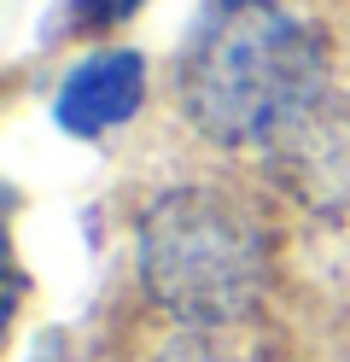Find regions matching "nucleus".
I'll return each mask as SVG.
<instances>
[{"instance_id": "nucleus-1", "label": "nucleus", "mask_w": 350, "mask_h": 362, "mask_svg": "<svg viewBox=\"0 0 350 362\" xmlns=\"http://www.w3.org/2000/svg\"><path fill=\"white\" fill-rule=\"evenodd\" d=\"M175 82L204 141L257 146L327 94V59L280 0H216L187 41Z\"/></svg>"}, {"instance_id": "nucleus-2", "label": "nucleus", "mask_w": 350, "mask_h": 362, "mask_svg": "<svg viewBox=\"0 0 350 362\" xmlns=\"http://www.w3.org/2000/svg\"><path fill=\"white\" fill-rule=\"evenodd\" d=\"M146 298L193 333L233 327L269 286V240L257 216L216 187L158 193L134 228Z\"/></svg>"}, {"instance_id": "nucleus-5", "label": "nucleus", "mask_w": 350, "mask_h": 362, "mask_svg": "<svg viewBox=\"0 0 350 362\" xmlns=\"http://www.w3.org/2000/svg\"><path fill=\"white\" fill-rule=\"evenodd\" d=\"M158 362H228V356H222L216 345H210V339H199L193 327H187V333L175 339V345H170V351L158 356Z\"/></svg>"}, {"instance_id": "nucleus-4", "label": "nucleus", "mask_w": 350, "mask_h": 362, "mask_svg": "<svg viewBox=\"0 0 350 362\" xmlns=\"http://www.w3.org/2000/svg\"><path fill=\"white\" fill-rule=\"evenodd\" d=\"M146 0H64L70 24L76 30H105V24H123V18H134Z\"/></svg>"}, {"instance_id": "nucleus-3", "label": "nucleus", "mask_w": 350, "mask_h": 362, "mask_svg": "<svg viewBox=\"0 0 350 362\" xmlns=\"http://www.w3.org/2000/svg\"><path fill=\"white\" fill-rule=\"evenodd\" d=\"M140 94H146V59L129 53V47H105V53H88L82 64H70V76L59 82V100H53V117L64 134H111L123 129Z\"/></svg>"}]
</instances>
